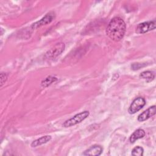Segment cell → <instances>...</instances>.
<instances>
[{"label": "cell", "mask_w": 156, "mask_h": 156, "mask_svg": "<svg viewBox=\"0 0 156 156\" xmlns=\"http://www.w3.org/2000/svg\"><path fill=\"white\" fill-rule=\"evenodd\" d=\"M126 25L124 21L120 17H115L109 22L106 29V34L113 41L121 40L126 32Z\"/></svg>", "instance_id": "cell-1"}, {"label": "cell", "mask_w": 156, "mask_h": 156, "mask_svg": "<svg viewBox=\"0 0 156 156\" xmlns=\"http://www.w3.org/2000/svg\"><path fill=\"white\" fill-rule=\"evenodd\" d=\"M89 115H90V113L88 111H84L78 114H76L73 117L66 120L63 123V126L65 127H68L74 126L78 123H80L82 121H83L89 116Z\"/></svg>", "instance_id": "cell-2"}, {"label": "cell", "mask_w": 156, "mask_h": 156, "mask_svg": "<svg viewBox=\"0 0 156 156\" xmlns=\"http://www.w3.org/2000/svg\"><path fill=\"white\" fill-rule=\"evenodd\" d=\"M65 49L63 43H57L54 46L51 48L45 54V57L49 60L54 59L62 53Z\"/></svg>", "instance_id": "cell-3"}, {"label": "cell", "mask_w": 156, "mask_h": 156, "mask_svg": "<svg viewBox=\"0 0 156 156\" xmlns=\"http://www.w3.org/2000/svg\"><path fill=\"white\" fill-rule=\"evenodd\" d=\"M146 104V101L143 98L138 97L135 98L130 104L129 108L130 114H134L141 110Z\"/></svg>", "instance_id": "cell-4"}, {"label": "cell", "mask_w": 156, "mask_h": 156, "mask_svg": "<svg viewBox=\"0 0 156 156\" xmlns=\"http://www.w3.org/2000/svg\"><path fill=\"white\" fill-rule=\"evenodd\" d=\"M155 29V21H147L139 24L136 27V32L138 34H144Z\"/></svg>", "instance_id": "cell-5"}, {"label": "cell", "mask_w": 156, "mask_h": 156, "mask_svg": "<svg viewBox=\"0 0 156 156\" xmlns=\"http://www.w3.org/2000/svg\"><path fill=\"white\" fill-rule=\"evenodd\" d=\"M55 18V13L53 12H51L48 13H47L42 19H41L40 21H37V23H34L32 27L33 29H36L38 27H40L42 26L46 25L49 23H50Z\"/></svg>", "instance_id": "cell-6"}, {"label": "cell", "mask_w": 156, "mask_h": 156, "mask_svg": "<svg viewBox=\"0 0 156 156\" xmlns=\"http://www.w3.org/2000/svg\"><path fill=\"white\" fill-rule=\"evenodd\" d=\"M155 112H156V108L155 105L150 107L147 110H146L145 111H144L143 113H141L138 115V121L142 122L149 119L150 117L152 116L155 114Z\"/></svg>", "instance_id": "cell-7"}, {"label": "cell", "mask_w": 156, "mask_h": 156, "mask_svg": "<svg viewBox=\"0 0 156 156\" xmlns=\"http://www.w3.org/2000/svg\"><path fill=\"white\" fill-rule=\"evenodd\" d=\"M102 147L99 145H94L91 146L90 148L87 149L83 153V155H94L98 156L100 155L102 152Z\"/></svg>", "instance_id": "cell-8"}, {"label": "cell", "mask_w": 156, "mask_h": 156, "mask_svg": "<svg viewBox=\"0 0 156 156\" xmlns=\"http://www.w3.org/2000/svg\"><path fill=\"white\" fill-rule=\"evenodd\" d=\"M145 135V132L143 129H138L137 130H136L130 136L129 140L130 142L131 143H134L136 140L140 139V138H142Z\"/></svg>", "instance_id": "cell-9"}, {"label": "cell", "mask_w": 156, "mask_h": 156, "mask_svg": "<svg viewBox=\"0 0 156 156\" xmlns=\"http://www.w3.org/2000/svg\"><path fill=\"white\" fill-rule=\"evenodd\" d=\"M51 140V136L50 135H46L43 136L38 139L35 140L31 143V146L33 147H37L38 146H40L41 144H43L44 143H48Z\"/></svg>", "instance_id": "cell-10"}, {"label": "cell", "mask_w": 156, "mask_h": 156, "mask_svg": "<svg viewBox=\"0 0 156 156\" xmlns=\"http://www.w3.org/2000/svg\"><path fill=\"white\" fill-rule=\"evenodd\" d=\"M140 77L143 79H145L147 82L152 81L155 78V74L152 71H143L140 74Z\"/></svg>", "instance_id": "cell-11"}, {"label": "cell", "mask_w": 156, "mask_h": 156, "mask_svg": "<svg viewBox=\"0 0 156 156\" xmlns=\"http://www.w3.org/2000/svg\"><path fill=\"white\" fill-rule=\"evenodd\" d=\"M56 80H57V78L55 77H52V76L47 77L41 82V86H43V87H46Z\"/></svg>", "instance_id": "cell-12"}, {"label": "cell", "mask_w": 156, "mask_h": 156, "mask_svg": "<svg viewBox=\"0 0 156 156\" xmlns=\"http://www.w3.org/2000/svg\"><path fill=\"white\" fill-rule=\"evenodd\" d=\"M143 148L140 146H136L134 147L132 151V155L135 156H142L143 155Z\"/></svg>", "instance_id": "cell-13"}, {"label": "cell", "mask_w": 156, "mask_h": 156, "mask_svg": "<svg viewBox=\"0 0 156 156\" xmlns=\"http://www.w3.org/2000/svg\"><path fill=\"white\" fill-rule=\"evenodd\" d=\"M8 74L5 73H1V87H2V85L5 83L7 79Z\"/></svg>", "instance_id": "cell-14"}]
</instances>
